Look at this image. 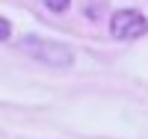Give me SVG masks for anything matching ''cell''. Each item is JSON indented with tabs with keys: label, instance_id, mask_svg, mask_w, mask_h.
<instances>
[{
	"label": "cell",
	"instance_id": "cell-1",
	"mask_svg": "<svg viewBox=\"0 0 148 139\" xmlns=\"http://www.w3.org/2000/svg\"><path fill=\"white\" fill-rule=\"evenodd\" d=\"M21 50L27 56H33L36 62L42 65H51V68H68L74 62V50L65 42H56V39H42V36H24L21 39Z\"/></svg>",
	"mask_w": 148,
	"mask_h": 139
},
{
	"label": "cell",
	"instance_id": "cell-2",
	"mask_svg": "<svg viewBox=\"0 0 148 139\" xmlns=\"http://www.w3.org/2000/svg\"><path fill=\"white\" fill-rule=\"evenodd\" d=\"M110 33H113V39L133 42V39H139V36L148 33V18L139 9H119L110 18Z\"/></svg>",
	"mask_w": 148,
	"mask_h": 139
},
{
	"label": "cell",
	"instance_id": "cell-3",
	"mask_svg": "<svg viewBox=\"0 0 148 139\" xmlns=\"http://www.w3.org/2000/svg\"><path fill=\"white\" fill-rule=\"evenodd\" d=\"M80 6H83V15L89 18V21H98V18H104V12H107V0H80Z\"/></svg>",
	"mask_w": 148,
	"mask_h": 139
},
{
	"label": "cell",
	"instance_id": "cell-4",
	"mask_svg": "<svg viewBox=\"0 0 148 139\" xmlns=\"http://www.w3.org/2000/svg\"><path fill=\"white\" fill-rule=\"evenodd\" d=\"M12 39V21L0 15V42H9Z\"/></svg>",
	"mask_w": 148,
	"mask_h": 139
},
{
	"label": "cell",
	"instance_id": "cell-5",
	"mask_svg": "<svg viewBox=\"0 0 148 139\" xmlns=\"http://www.w3.org/2000/svg\"><path fill=\"white\" fill-rule=\"evenodd\" d=\"M68 3H71V0H45V6L51 9V12H56V15H59V12H65Z\"/></svg>",
	"mask_w": 148,
	"mask_h": 139
}]
</instances>
